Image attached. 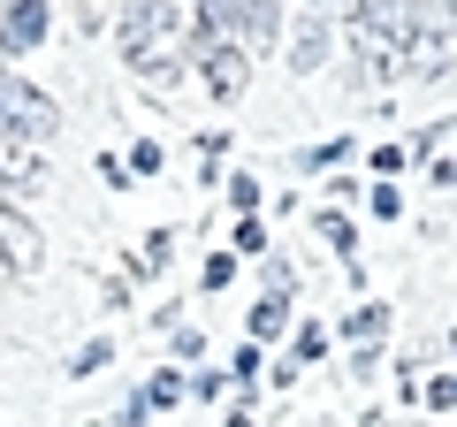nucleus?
Here are the masks:
<instances>
[{
  "mask_svg": "<svg viewBox=\"0 0 457 427\" xmlns=\"http://www.w3.org/2000/svg\"><path fill=\"white\" fill-rule=\"evenodd\" d=\"M198 282H206V290H221V282H237V260H228V252H206V275H198Z\"/></svg>",
  "mask_w": 457,
  "mask_h": 427,
  "instance_id": "15",
  "label": "nucleus"
},
{
  "mask_svg": "<svg viewBox=\"0 0 457 427\" xmlns=\"http://www.w3.org/2000/svg\"><path fill=\"white\" fill-rule=\"evenodd\" d=\"M130 168H137V176H153V168H161V146H153V138H145V146H130Z\"/></svg>",
  "mask_w": 457,
  "mask_h": 427,
  "instance_id": "17",
  "label": "nucleus"
},
{
  "mask_svg": "<svg viewBox=\"0 0 457 427\" xmlns=\"http://www.w3.org/2000/svg\"><path fill=\"white\" fill-rule=\"evenodd\" d=\"M450 46H457L450 16H442V8H420V0H411L404 31H396V62H404L411 77H442V69H450Z\"/></svg>",
  "mask_w": 457,
  "mask_h": 427,
  "instance_id": "2",
  "label": "nucleus"
},
{
  "mask_svg": "<svg viewBox=\"0 0 457 427\" xmlns=\"http://www.w3.org/2000/svg\"><path fill=\"white\" fill-rule=\"evenodd\" d=\"M282 321H290V297H260V306H252V344H267V336H282Z\"/></svg>",
  "mask_w": 457,
  "mask_h": 427,
  "instance_id": "9",
  "label": "nucleus"
},
{
  "mask_svg": "<svg viewBox=\"0 0 457 427\" xmlns=\"http://www.w3.org/2000/svg\"><path fill=\"white\" fill-rule=\"evenodd\" d=\"M427 405H457V374H442V381H427Z\"/></svg>",
  "mask_w": 457,
  "mask_h": 427,
  "instance_id": "18",
  "label": "nucleus"
},
{
  "mask_svg": "<svg viewBox=\"0 0 457 427\" xmlns=\"http://www.w3.org/2000/svg\"><path fill=\"white\" fill-rule=\"evenodd\" d=\"M191 23L206 38H228V31H237V0H191Z\"/></svg>",
  "mask_w": 457,
  "mask_h": 427,
  "instance_id": "8",
  "label": "nucleus"
},
{
  "mask_svg": "<svg viewBox=\"0 0 457 427\" xmlns=\"http://www.w3.org/2000/svg\"><path fill=\"white\" fill-rule=\"evenodd\" d=\"M221 427H252V420H245V412H237V420H221Z\"/></svg>",
  "mask_w": 457,
  "mask_h": 427,
  "instance_id": "22",
  "label": "nucleus"
},
{
  "mask_svg": "<svg viewBox=\"0 0 457 427\" xmlns=\"http://www.w3.org/2000/svg\"><path fill=\"white\" fill-rule=\"evenodd\" d=\"M320 351H328V329H320V321H305V329H297V351H290V359L305 366V359H320Z\"/></svg>",
  "mask_w": 457,
  "mask_h": 427,
  "instance_id": "13",
  "label": "nucleus"
},
{
  "mask_svg": "<svg viewBox=\"0 0 457 427\" xmlns=\"http://www.w3.org/2000/svg\"><path fill=\"white\" fill-rule=\"evenodd\" d=\"M320 237H328L336 252H351V245H359V230H351V222H343L336 206H320Z\"/></svg>",
  "mask_w": 457,
  "mask_h": 427,
  "instance_id": "11",
  "label": "nucleus"
},
{
  "mask_svg": "<svg viewBox=\"0 0 457 427\" xmlns=\"http://www.w3.org/2000/svg\"><path fill=\"white\" fill-rule=\"evenodd\" d=\"M46 0H8V16H0V46L8 54H23V46H38L46 38Z\"/></svg>",
  "mask_w": 457,
  "mask_h": 427,
  "instance_id": "6",
  "label": "nucleus"
},
{
  "mask_svg": "<svg viewBox=\"0 0 457 427\" xmlns=\"http://www.w3.org/2000/svg\"><path fill=\"white\" fill-rule=\"evenodd\" d=\"M328 54V16H305V31H297V69H320Z\"/></svg>",
  "mask_w": 457,
  "mask_h": 427,
  "instance_id": "10",
  "label": "nucleus"
},
{
  "mask_svg": "<svg viewBox=\"0 0 457 427\" xmlns=\"http://www.w3.org/2000/svg\"><path fill=\"white\" fill-rule=\"evenodd\" d=\"M442 16H450V31H457V0H442Z\"/></svg>",
  "mask_w": 457,
  "mask_h": 427,
  "instance_id": "21",
  "label": "nucleus"
},
{
  "mask_svg": "<svg viewBox=\"0 0 457 427\" xmlns=\"http://www.w3.org/2000/svg\"><path fill=\"white\" fill-rule=\"evenodd\" d=\"M198 77H206L213 99H237V92L252 84V62H245V46H237V38H206V54H198Z\"/></svg>",
  "mask_w": 457,
  "mask_h": 427,
  "instance_id": "4",
  "label": "nucleus"
},
{
  "mask_svg": "<svg viewBox=\"0 0 457 427\" xmlns=\"http://www.w3.org/2000/svg\"><path fill=\"white\" fill-rule=\"evenodd\" d=\"M374 214H381V222H396V214H404V191H396V183H374Z\"/></svg>",
  "mask_w": 457,
  "mask_h": 427,
  "instance_id": "16",
  "label": "nucleus"
},
{
  "mask_svg": "<svg viewBox=\"0 0 457 427\" xmlns=\"http://www.w3.org/2000/svg\"><path fill=\"white\" fill-rule=\"evenodd\" d=\"M228 206L252 222V206H260V183H252V176H228Z\"/></svg>",
  "mask_w": 457,
  "mask_h": 427,
  "instance_id": "14",
  "label": "nucleus"
},
{
  "mask_svg": "<svg viewBox=\"0 0 457 427\" xmlns=\"http://www.w3.org/2000/svg\"><path fill=\"white\" fill-rule=\"evenodd\" d=\"M435 183H442V191H457V161H435Z\"/></svg>",
  "mask_w": 457,
  "mask_h": 427,
  "instance_id": "19",
  "label": "nucleus"
},
{
  "mask_svg": "<svg viewBox=\"0 0 457 427\" xmlns=\"http://www.w3.org/2000/svg\"><path fill=\"white\" fill-rule=\"evenodd\" d=\"M62 130V107H54L38 84H23L16 69H0V138H23V146H38V138Z\"/></svg>",
  "mask_w": 457,
  "mask_h": 427,
  "instance_id": "3",
  "label": "nucleus"
},
{
  "mask_svg": "<svg viewBox=\"0 0 457 427\" xmlns=\"http://www.w3.org/2000/svg\"><path fill=\"white\" fill-rule=\"evenodd\" d=\"M183 31H191V8H176V0H130V16H122V46L145 77H168V62L183 54Z\"/></svg>",
  "mask_w": 457,
  "mask_h": 427,
  "instance_id": "1",
  "label": "nucleus"
},
{
  "mask_svg": "<svg viewBox=\"0 0 457 427\" xmlns=\"http://www.w3.org/2000/svg\"><path fill=\"white\" fill-rule=\"evenodd\" d=\"M336 8H359V0H312V16H336Z\"/></svg>",
  "mask_w": 457,
  "mask_h": 427,
  "instance_id": "20",
  "label": "nucleus"
},
{
  "mask_svg": "<svg viewBox=\"0 0 457 427\" xmlns=\"http://www.w3.org/2000/svg\"><path fill=\"white\" fill-rule=\"evenodd\" d=\"M381 329H389V306H359V313H343V329H336V336H343V344H359V351H366V344H374Z\"/></svg>",
  "mask_w": 457,
  "mask_h": 427,
  "instance_id": "7",
  "label": "nucleus"
},
{
  "mask_svg": "<svg viewBox=\"0 0 457 427\" xmlns=\"http://www.w3.org/2000/svg\"><path fill=\"white\" fill-rule=\"evenodd\" d=\"M107 359H114V344H107V336H92V344H84L77 359H69V374H99Z\"/></svg>",
  "mask_w": 457,
  "mask_h": 427,
  "instance_id": "12",
  "label": "nucleus"
},
{
  "mask_svg": "<svg viewBox=\"0 0 457 427\" xmlns=\"http://www.w3.org/2000/svg\"><path fill=\"white\" fill-rule=\"evenodd\" d=\"M31 267H38V230L0 206V275H31Z\"/></svg>",
  "mask_w": 457,
  "mask_h": 427,
  "instance_id": "5",
  "label": "nucleus"
}]
</instances>
